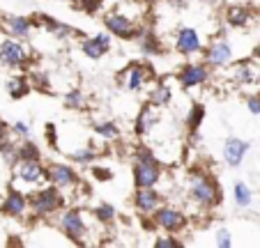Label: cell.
<instances>
[{"instance_id":"obj_1","label":"cell","mask_w":260,"mask_h":248,"mask_svg":"<svg viewBox=\"0 0 260 248\" xmlns=\"http://www.w3.org/2000/svg\"><path fill=\"white\" fill-rule=\"evenodd\" d=\"M134 180H136V186H143V189L154 186L159 182V165L150 152H145V150L141 152L138 163L134 165Z\"/></svg>"},{"instance_id":"obj_2","label":"cell","mask_w":260,"mask_h":248,"mask_svg":"<svg viewBox=\"0 0 260 248\" xmlns=\"http://www.w3.org/2000/svg\"><path fill=\"white\" fill-rule=\"evenodd\" d=\"M191 198L196 200L198 204L207 207V204H216L219 202V189L216 184L205 175H196L191 180Z\"/></svg>"},{"instance_id":"obj_3","label":"cell","mask_w":260,"mask_h":248,"mask_svg":"<svg viewBox=\"0 0 260 248\" xmlns=\"http://www.w3.org/2000/svg\"><path fill=\"white\" fill-rule=\"evenodd\" d=\"M30 204H32L35 214L46 216V214H51V211L60 209V204H62V195H60L58 189H44V191H40V193L30 200Z\"/></svg>"},{"instance_id":"obj_4","label":"cell","mask_w":260,"mask_h":248,"mask_svg":"<svg viewBox=\"0 0 260 248\" xmlns=\"http://www.w3.org/2000/svg\"><path fill=\"white\" fill-rule=\"evenodd\" d=\"M25 58H28V51H25V46L19 44V42L7 39V42H3V44H0V60H3L5 64L16 67V64H23Z\"/></svg>"},{"instance_id":"obj_5","label":"cell","mask_w":260,"mask_h":248,"mask_svg":"<svg viewBox=\"0 0 260 248\" xmlns=\"http://www.w3.org/2000/svg\"><path fill=\"white\" fill-rule=\"evenodd\" d=\"M154 221H157L159 228L168 230V232H177L182 225L187 223L184 214L177 211V209H173V207H161V209L157 211V216H154Z\"/></svg>"},{"instance_id":"obj_6","label":"cell","mask_w":260,"mask_h":248,"mask_svg":"<svg viewBox=\"0 0 260 248\" xmlns=\"http://www.w3.org/2000/svg\"><path fill=\"white\" fill-rule=\"evenodd\" d=\"M104 23H106V28L111 30V34H115V37L129 39V37H134V34H136L134 23L127 19V16H122V14H108L106 19H104Z\"/></svg>"},{"instance_id":"obj_7","label":"cell","mask_w":260,"mask_h":248,"mask_svg":"<svg viewBox=\"0 0 260 248\" xmlns=\"http://www.w3.org/2000/svg\"><path fill=\"white\" fill-rule=\"evenodd\" d=\"M19 177L23 182H28V184H40V182L49 180V172H44V168L40 165V161L32 159V161H21Z\"/></svg>"},{"instance_id":"obj_8","label":"cell","mask_w":260,"mask_h":248,"mask_svg":"<svg viewBox=\"0 0 260 248\" xmlns=\"http://www.w3.org/2000/svg\"><path fill=\"white\" fill-rule=\"evenodd\" d=\"M246 152H249V143L240 140V138H228L223 145V159L228 165H240Z\"/></svg>"},{"instance_id":"obj_9","label":"cell","mask_w":260,"mask_h":248,"mask_svg":"<svg viewBox=\"0 0 260 248\" xmlns=\"http://www.w3.org/2000/svg\"><path fill=\"white\" fill-rule=\"evenodd\" d=\"M175 46H177V51H180V53H184V55L198 53V51H201V39H198L196 30H191V28L180 30V32H177Z\"/></svg>"},{"instance_id":"obj_10","label":"cell","mask_w":260,"mask_h":248,"mask_svg":"<svg viewBox=\"0 0 260 248\" xmlns=\"http://www.w3.org/2000/svg\"><path fill=\"white\" fill-rule=\"evenodd\" d=\"M207 81V69L203 64H187L180 74V83L184 88H196Z\"/></svg>"},{"instance_id":"obj_11","label":"cell","mask_w":260,"mask_h":248,"mask_svg":"<svg viewBox=\"0 0 260 248\" xmlns=\"http://www.w3.org/2000/svg\"><path fill=\"white\" fill-rule=\"evenodd\" d=\"M49 180L53 182L55 186H74L76 184V172L69 168V165H62V163H53L49 170Z\"/></svg>"},{"instance_id":"obj_12","label":"cell","mask_w":260,"mask_h":248,"mask_svg":"<svg viewBox=\"0 0 260 248\" xmlns=\"http://www.w3.org/2000/svg\"><path fill=\"white\" fill-rule=\"evenodd\" d=\"M83 51L88 58H102L106 51H111V34L102 32V34H97V37L88 39L83 44Z\"/></svg>"},{"instance_id":"obj_13","label":"cell","mask_w":260,"mask_h":248,"mask_svg":"<svg viewBox=\"0 0 260 248\" xmlns=\"http://www.w3.org/2000/svg\"><path fill=\"white\" fill-rule=\"evenodd\" d=\"M134 202H136L138 211H143V214H150V211L157 209L159 195L152 191V186H147V189L138 186V193H136V198H134Z\"/></svg>"},{"instance_id":"obj_14","label":"cell","mask_w":260,"mask_h":248,"mask_svg":"<svg viewBox=\"0 0 260 248\" xmlns=\"http://www.w3.org/2000/svg\"><path fill=\"white\" fill-rule=\"evenodd\" d=\"M62 230L74 239H81L85 234V223H83V216L79 211H67L62 216Z\"/></svg>"},{"instance_id":"obj_15","label":"cell","mask_w":260,"mask_h":248,"mask_svg":"<svg viewBox=\"0 0 260 248\" xmlns=\"http://www.w3.org/2000/svg\"><path fill=\"white\" fill-rule=\"evenodd\" d=\"M207 62L214 64V67H223L226 62H231V46L226 42H216L210 46L207 51Z\"/></svg>"},{"instance_id":"obj_16","label":"cell","mask_w":260,"mask_h":248,"mask_svg":"<svg viewBox=\"0 0 260 248\" xmlns=\"http://www.w3.org/2000/svg\"><path fill=\"white\" fill-rule=\"evenodd\" d=\"M3 211L10 216H21L25 211V198L21 193H16V191H12L5 198V202H3Z\"/></svg>"},{"instance_id":"obj_17","label":"cell","mask_w":260,"mask_h":248,"mask_svg":"<svg viewBox=\"0 0 260 248\" xmlns=\"http://www.w3.org/2000/svg\"><path fill=\"white\" fill-rule=\"evenodd\" d=\"M7 30L10 34H16V37H25L30 32V21L25 16H10L7 19Z\"/></svg>"},{"instance_id":"obj_18","label":"cell","mask_w":260,"mask_h":248,"mask_svg":"<svg viewBox=\"0 0 260 248\" xmlns=\"http://www.w3.org/2000/svg\"><path fill=\"white\" fill-rule=\"evenodd\" d=\"M143 78H145V74H143V69L138 67V64H132V67H127V88L129 90H141L143 85Z\"/></svg>"},{"instance_id":"obj_19","label":"cell","mask_w":260,"mask_h":248,"mask_svg":"<svg viewBox=\"0 0 260 248\" xmlns=\"http://www.w3.org/2000/svg\"><path fill=\"white\" fill-rule=\"evenodd\" d=\"M152 124H154V113H152V108H143L141 117L136 120V133H138V136L147 133L150 129H152Z\"/></svg>"},{"instance_id":"obj_20","label":"cell","mask_w":260,"mask_h":248,"mask_svg":"<svg viewBox=\"0 0 260 248\" xmlns=\"http://www.w3.org/2000/svg\"><path fill=\"white\" fill-rule=\"evenodd\" d=\"M249 21V12L244 7H231L228 10V23L231 25H244Z\"/></svg>"},{"instance_id":"obj_21","label":"cell","mask_w":260,"mask_h":248,"mask_svg":"<svg viewBox=\"0 0 260 248\" xmlns=\"http://www.w3.org/2000/svg\"><path fill=\"white\" fill-rule=\"evenodd\" d=\"M235 200L240 207H246V204L251 202V191L246 184H242V182H237L235 184Z\"/></svg>"},{"instance_id":"obj_22","label":"cell","mask_w":260,"mask_h":248,"mask_svg":"<svg viewBox=\"0 0 260 248\" xmlns=\"http://www.w3.org/2000/svg\"><path fill=\"white\" fill-rule=\"evenodd\" d=\"M97 133L99 136H104V138H118L120 136V131H118V127L115 124H111V122H102V124H97Z\"/></svg>"},{"instance_id":"obj_23","label":"cell","mask_w":260,"mask_h":248,"mask_svg":"<svg viewBox=\"0 0 260 248\" xmlns=\"http://www.w3.org/2000/svg\"><path fill=\"white\" fill-rule=\"evenodd\" d=\"M28 92V85H25V81L23 78H12L10 81V94L12 97H23V94Z\"/></svg>"},{"instance_id":"obj_24","label":"cell","mask_w":260,"mask_h":248,"mask_svg":"<svg viewBox=\"0 0 260 248\" xmlns=\"http://www.w3.org/2000/svg\"><path fill=\"white\" fill-rule=\"evenodd\" d=\"M19 159L21 161H32V159H40V150L32 145V143H25L23 147L19 150Z\"/></svg>"},{"instance_id":"obj_25","label":"cell","mask_w":260,"mask_h":248,"mask_svg":"<svg viewBox=\"0 0 260 248\" xmlns=\"http://www.w3.org/2000/svg\"><path fill=\"white\" fill-rule=\"evenodd\" d=\"M168 97H171V90L161 85V88H157V92L152 94V103H154V106H166Z\"/></svg>"},{"instance_id":"obj_26","label":"cell","mask_w":260,"mask_h":248,"mask_svg":"<svg viewBox=\"0 0 260 248\" xmlns=\"http://www.w3.org/2000/svg\"><path fill=\"white\" fill-rule=\"evenodd\" d=\"M143 49H145L147 53H159V42L154 39L152 32H147L145 37H143Z\"/></svg>"},{"instance_id":"obj_27","label":"cell","mask_w":260,"mask_h":248,"mask_svg":"<svg viewBox=\"0 0 260 248\" xmlns=\"http://www.w3.org/2000/svg\"><path fill=\"white\" fill-rule=\"evenodd\" d=\"M94 216H97L99 221H111L115 216V211H113V207H111V204H102V207H97V209H94Z\"/></svg>"},{"instance_id":"obj_28","label":"cell","mask_w":260,"mask_h":248,"mask_svg":"<svg viewBox=\"0 0 260 248\" xmlns=\"http://www.w3.org/2000/svg\"><path fill=\"white\" fill-rule=\"evenodd\" d=\"M64 103L72 108H81L83 106V94H81L79 90H74V92H69L67 97H64Z\"/></svg>"},{"instance_id":"obj_29","label":"cell","mask_w":260,"mask_h":248,"mask_svg":"<svg viewBox=\"0 0 260 248\" xmlns=\"http://www.w3.org/2000/svg\"><path fill=\"white\" fill-rule=\"evenodd\" d=\"M74 161H79V163H90L94 159V152L92 150H81V152H74L72 154Z\"/></svg>"},{"instance_id":"obj_30","label":"cell","mask_w":260,"mask_h":248,"mask_svg":"<svg viewBox=\"0 0 260 248\" xmlns=\"http://www.w3.org/2000/svg\"><path fill=\"white\" fill-rule=\"evenodd\" d=\"M203 115H205V111H203V106H196V108H193V113H191V117H189V124H191V127L196 129L198 124H201Z\"/></svg>"},{"instance_id":"obj_31","label":"cell","mask_w":260,"mask_h":248,"mask_svg":"<svg viewBox=\"0 0 260 248\" xmlns=\"http://www.w3.org/2000/svg\"><path fill=\"white\" fill-rule=\"evenodd\" d=\"M216 243H219V246H223V248H228L231 246V234H228V230H219V232H216Z\"/></svg>"},{"instance_id":"obj_32","label":"cell","mask_w":260,"mask_h":248,"mask_svg":"<svg viewBox=\"0 0 260 248\" xmlns=\"http://www.w3.org/2000/svg\"><path fill=\"white\" fill-rule=\"evenodd\" d=\"M157 246L159 248H177V246H182V243L175 241V239H171V237H166V239H159Z\"/></svg>"},{"instance_id":"obj_33","label":"cell","mask_w":260,"mask_h":248,"mask_svg":"<svg viewBox=\"0 0 260 248\" xmlns=\"http://www.w3.org/2000/svg\"><path fill=\"white\" fill-rule=\"evenodd\" d=\"M246 103H249V111L251 113H260V97H251Z\"/></svg>"},{"instance_id":"obj_34","label":"cell","mask_w":260,"mask_h":248,"mask_svg":"<svg viewBox=\"0 0 260 248\" xmlns=\"http://www.w3.org/2000/svg\"><path fill=\"white\" fill-rule=\"evenodd\" d=\"M14 131H16V133H21V136H28V131H30V129L25 127L23 122H16V124H14Z\"/></svg>"},{"instance_id":"obj_35","label":"cell","mask_w":260,"mask_h":248,"mask_svg":"<svg viewBox=\"0 0 260 248\" xmlns=\"http://www.w3.org/2000/svg\"><path fill=\"white\" fill-rule=\"evenodd\" d=\"M94 175H97V177H111V172L102 170V168H94Z\"/></svg>"},{"instance_id":"obj_36","label":"cell","mask_w":260,"mask_h":248,"mask_svg":"<svg viewBox=\"0 0 260 248\" xmlns=\"http://www.w3.org/2000/svg\"><path fill=\"white\" fill-rule=\"evenodd\" d=\"M255 55H258V58H260V44H258V49H255Z\"/></svg>"},{"instance_id":"obj_37","label":"cell","mask_w":260,"mask_h":248,"mask_svg":"<svg viewBox=\"0 0 260 248\" xmlns=\"http://www.w3.org/2000/svg\"><path fill=\"white\" fill-rule=\"evenodd\" d=\"M0 133H3V124H0Z\"/></svg>"}]
</instances>
